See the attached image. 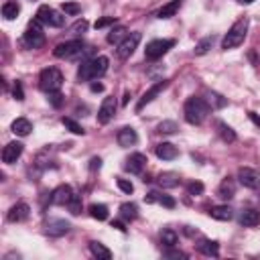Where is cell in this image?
<instances>
[{"mask_svg":"<svg viewBox=\"0 0 260 260\" xmlns=\"http://www.w3.org/2000/svg\"><path fill=\"white\" fill-rule=\"evenodd\" d=\"M108 71V57L100 55V57H94L90 61H83L81 67L77 71V79L79 81H90V79H98L102 77L104 73Z\"/></svg>","mask_w":260,"mask_h":260,"instance_id":"6da1fadb","label":"cell"},{"mask_svg":"<svg viewBox=\"0 0 260 260\" xmlns=\"http://www.w3.org/2000/svg\"><path fill=\"white\" fill-rule=\"evenodd\" d=\"M183 114H185V120L189 124H201L207 114H209V104L203 100V98H189L185 102V108H183Z\"/></svg>","mask_w":260,"mask_h":260,"instance_id":"7a4b0ae2","label":"cell"},{"mask_svg":"<svg viewBox=\"0 0 260 260\" xmlns=\"http://www.w3.org/2000/svg\"><path fill=\"white\" fill-rule=\"evenodd\" d=\"M246 33H248V18H240L238 23L232 25V29L228 31V35L224 37L222 49L228 51V49H236L238 45H242L244 39H246Z\"/></svg>","mask_w":260,"mask_h":260,"instance_id":"3957f363","label":"cell"},{"mask_svg":"<svg viewBox=\"0 0 260 260\" xmlns=\"http://www.w3.org/2000/svg\"><path fill=\"white\" fill-rule=\"evenodd\" d=\"M43 23L39 18H33L31 23H29V27H27V31H25V35H23V43H25V47H29V49H39V47H43L45 45V33H43V27H41Z\"/></svg>","mask_w":260,"mask_h":260,"instance_id":"277c9868","label":"cell"},{"mask_svg":"<svg viewBox=\"0 0 260 260\" xmlns=\"http://www.w3.org/2000/svg\"><path fill=\"white\" fill-rule=\"evenodd\" d=\"M39 85H41V90L43 92H59L61 90V85H63V75L57 67H47V69H43L41 75H39Z\"/></svg>","mask_w":260,"mask_h":260,"instance_id":"5b68a950","label":"cell"},{"mask_svg":"<svg viewBox=\"0 0 260 260\" xmlns=\"http://www.w3.org/2000/svg\"><path fill=\"white\" fill-rule=\"evenodd\" d=\"M90 49H83V43L81 41H65L61 45L55 47V57L59 59H75V57H81L83 53H88Z\"/></svg>","mask_w":260,"mask_h":260,"instance_id":"8992f818","label":"cell"},{"mask_svg":"<svg viewBox=\"0 0 260 260\" xmlns=\"http://www.w3.org/2000/svg\"><path fill=\"white\" fill-rule=\"evenodd\" d=\"M173 45H175V41H173V39H155V41H150L148 45H146L144 55H146V59H150V61H157V59H161Z\"/></svg>","mask_w":260,"mask_h":260,"instance_id":"52a82bcc","label":"cell"},{"mask_svg":"<svg viewBox=\"0 0 260 260\" xmlns=\"http://www.w3.org/2000/svg\"><path fill=\"white\" fill-rule=\"evenodd\" d=\"M37 18L41 20L43 25H49V27H55V29H59V27H63V23H65V16H61L57 10H53L51 6H41L39 10H37Z\"/></svg>","mask_w":260,"mask_h":260,"instance_id":"ba28073f","label":"cell"},{"mask_svg":"<svg viewBox=\"0 0 260 260\" xmlns=\"http://www.w3.org/2000/svg\"><path fill=\"white\" fill-rule=\"evenodd\" d=\"M140 39H142V35L140 33H130L120 45H118V49H116V53H118V57L120 59H128L130 55H132L134 51H136V47H138V43H140Z\"/></svg>","mask_w":260,"mask_h":260,"instance_id":"9c48e42d","label":"cell"},{"mask_svg":"<svg viewBox=\"0 0 260 260\" xmlns=\"http://www.w3.org/2000/svg\"><path fill=\"white\" fill-rule=\"evenodd\" d=\"M238 179L248 189H258L260 187V173L250 169V167H240L238 169Z\"/></svg>","mask_w":260,"mask_h":260,"instance_id":"30bf717a","label":"cell"},{"mask_svg":"<svg viewBox=\"0 0 260 260\" xmlns=\"http://www.w3.org/2000/svg\"><path fill=\"white\" fill-rule=\"evenodd\" d=\"M167 85H169V81H167V79H161V81H157L155 85H150V88H148V90L142 94V98L138 100V104H136V112H140V110H142V108H144L146 104H150V102H153V100H155V98H157V96H159V94H161V92L167 88Z\"/></svg>","mask_w":260,"mask_h":260,"instance_id":"8fae6325","label":"cell"},{"mask_svg":"<svg viewBox=\"0 0 260 260\" xmlns=\"http://www.w3.org/2000/svg\"><path fill=\"white\" fill-rule=\"evenodd\" d=\"M69 230H71V224H69L67 220H61V218H51V220L47 222V226H45V232H47L49 236H53V238L65 236Z\"/></svg>","mask_w":260,"mask_h":260,"instance_id":"7c38bea8","label":"cell"},{"mask_svg":"<svg viewBox=\"0 0 260 260\" xmlns=\"http://www.w3.org/2000/svg\"><path fill=\"white\" fill-rule=\"evenodd\" d=\"M73 189L69 185H59L53 193H51V203L53 205H69V201L73 199Z\"/></svg>","mask_w":260,"mask_h":260,"instance_id":"4fadbf2b","label":"cell"},{"mask_svg":"<svg viewBox=\"0 0 260 260\" xmlns=\"http://www.w3.org/2000/svg\"><path fill=\"white\" fill-rule=\"evenodd\" d=\"M116 114V100L114 98H104L100 110H98V122L100 124H108Z\"/></svg>","mask_w":260,"mask_h":260,"instance_id":"5bb4252c","label":"cell"},{"mask_svg":"<svg viewBox=\"0 0 260 260\" xmlns=\"http://www.w3.org/2000/svg\"><path fill=\"white\" fill-rule=\"evenodd\" d=\"M23 150H25V144H23V142H18V140L8 142V144L2 148V161H4L6 165L16 163V159L23 155Z\"/></svg>","mask_w":260,"mask_h":260,"instance_id":"9a60e30c","label":"cell"},{"mask_svg":"<svg viewBox=\"0 0 260 260\" xmlns=\"http://www.w3.org/2000/svg\"><path fill=\"white\" fill-rule=\"evenodd\" d=\"M144 167H146V157H144L142 153L130 155V157L126 159V165H124V169H126L128 173H132V175H138V173H142Z\"/></svg>","mask_w":260,"mask_h":260,"instance_id":"2e32d148","label":"cell"},{"mask_svg":"<svg viewBox=\"0 0 260 260\" xmlns=\"http://www.w3.org/2000/svg\"><path fill=\"white\" fill-rule=\"evenodd\" d=\"M238 222L244 228H254L260 224V211L258 209H242L238 215Z\"/></svg>","mask_w":260,"mask_h":260,"instance_id":"e0dca14e","label":"cell"},{"mask_svg":"<svg viewBox=\"0 0 260 260\" xmlns=\"http://www.w3.org/2000/svg\"><path fill=\"white\" fill-rule=\"evenodd\" d=\"M29 213H31V207L27 205V203H16V205H12L10 207V211H8V222H25L27 218H29Z\"/></svg>","mask_w":260,"mask_h":260,"instance_id":"ac0fdd59","label":"cell"},{"mask_svg":"<svg viewBox=\"0 0 260 260\" xmlns=\"http://www.w3.org/2000/svg\"><path fill=\"white\" fill-rule=\"evenodd\" d=\"M138 142V134L132 126H124L118 132V144L120 146H134Z\"/></svg>","mask_w":260,"mask_h":260,"instance_id":"d6986e66","label":"cell"},{"mask_svg":"<svg viewBox=\"0 0 260 260\" xmlns=\"http://www.w3.org/2000/svg\"><path fill=\"white\" fill-rule=\"evenodd\" d=\"M155 153H157V157L163 159V161H173V159H177L179 150H177L175 144H171V142H161V144H157Z\"/></svg>","mask_w":260,"mask_h":260,"instance_id":"ffe728a7","label":"cell"},{"mask_svg":"<svg viewBox=\"0 0 260 260\" xmlns=\"http://www.w3.org/2000/svg\"><path fill=\"white\" fill-rule=\"evenodd\" d=\"M209 215L213 220H220V222H230L232 220V207L230 205H213L209 209Z\"/></svg>","mask_w":260,"mask_h":260,"instance_id":"44dd1931","label":"cell"},{"mask_svg":"<svg viewBox=\"0 0 260 260\" xmlns=\"http://www.w3.org/2000/svg\"><path fill=\"white\" fill-rule=\"evenodd\" d=\"M159 185L163 187V189H173V187H177L179 185V175H177V173H173V171H167V173H161V175H159Z\"/></svg>","mask_w":260,"mask_h":260,"instance_id":"7402d4cb","label":"cell"},{"mask_svg":"<svg viewBox=\"0 0 260 260\" xmlns=\"http://www.w3.org/2000/svg\"><path fill=\"white\" fill-rule=\"evenodd\" d=\"M10 128H12V132H14L16 136H29L31 130H33V124H31L27 118H16Z\"/></svg>","mask_w":260,"mask_h":260,"instance_id":"603a6c76","label":"cell"},{"mask_svg":"<svg viewBox=\"0 0 260 260\" xmlns=\"http://www.w3.org/2000/svg\"><path fill=\"white\" fill-rule=\"evenodd\" d=\"M179 6H181V0H171V2H167V4H163L161 8H159V12H157V18H171V16H175L177 14V10H179Z\"/></svg>","mask_w":260,"mask_h":260,"instance_id":"cb8c5ba5","label":"cell"},{"mask_svg":"<svg viewBox=\"0 0 260 260\" xmlns=\"http://www.w3.org/2000/svg\"><path fill=\"white\" fill-rule=\"evenodd\" d=\"M218 195L222 199H232L236 195V183L232 177H226L222 183H220V189H218Z\"/></svg>","mask_w":260,"mask_h":260,"instance_id":"d4e9b609","label":"cell"},{"mask_svg":"<svg viewBox=\"0 0 260 260\" xmlns=\"http://www.w3.org/2000/svg\"><path fill=\"white\" fill-rule=\"evenodd\" d=\"M90 250H92V254L98 258V260H110L112 258V252L110 250H108L102 242H90Z\"/></svg>","mask_w":260,"mask_h":260,"instance_id":"484cf974","label":"cell"},{"mask_svg":"<svg viewBox=\"0 0 260 260\" xmlns=\"http://www.w3.org/2000/svg\"><path fill=\"white\" fill-rule=\"evenodd\" d=\"M215 128H218V134L222 136V140H226V142H234V140H236V132H234V130H232L226 122L215 120Z\"/></svg>","mask_w":260,"mask_h":260,"instance_id":"4316f807","label":"cell"},{"mask_svg":"<svg viewBox=\"0 0 260 260\" xmlns=\"http://www.w3.org/2000/svg\"><path fill=\"white\" fill-rule=\"evenodd\" d=\"M197 250H199L201 254H205V256H213V258L220 254L218 242H211V240H201V242L197 244Z\"/></svg>","mask_w":260,"mask_h":260,"instance_id":"83f0119b","label":"cell"},{"mask_svg":"<svg viewBox=\"0 0 260 260\" xmlns=\"http://www.w3.org/2000/svg\"><path fill=\"white\" fill-rule=\"evenodd\" d=\"M205 96H207V104H209L211 110H222V108H226V104H228V100L224 96H220L218 92H207Z\"/></svg>","mask_w":260,"mask_h":260,"instance_id":"f1b7e54d","label":"cell"},{"mask_svg":"<svg viewBox=\"0 0 260 260\" xmlns=\"http://www.w3.org/2000/svg\"><path fill=\"white\" fill-rule=\"evenodd\" d=\"M18 14H20L18 2H14V0H8V2L2 4V16H4L6 20H14Z\"/></svg>","mask_w":260,"mask_h":260,"instance_id":"f546056e","label":"cell"},{"mask_svg":"<svg viewBox=\"0 0 260 260\" xmlns=\"http://www.w3.org/2000/svg\"><path fill=\"white\" fill-rule=\"evenodd\" d=\"M126 37H128L126 29L124 27H116V29H112L110 33H108V43H110V45H120Z\"/></svg>","mask_w":260,"mask_h":260,"instance_id":"4dcf8cb0","label":"cell"},{"mask_svg":"<svg viewBox=\"0 0 260 260\" xmlns=\"http://www.w3.org/2000/svg\"><path fill=\"white\" fill-rule=\"evenodd\" d=\"M90 215L98 222H104V220H108V207L104 203H94V205H90Z\"/></svg>","mask_w":260,"mask_h":260,"instance_id":"1f68e13d","label":"cell"},{"mask_svg":"<svg viewBox=\"0 0 260 260\" xmlns=\"http://www.w3.org/2000/svg\"><path fill=\"white\" fill-rule=\"evenodd\" d=\"M177 240H179V236L173 230H163L161 232V244H165L167 248H173V246L177 244Z\"/></svg>","mask_w":260,"mask_h":260,"instance_id":"d6a6232c","label":"cell"},{"mask_svg":"<svg viewBox=\"0 0 260 260\" xmlns=\"http://www.w3.org/2000/svg\"><path fill=\"white\" fill-rule=\"evenodd\" d=\"M120 213H122L124 220H134L138 215V207L134 203H122L120 205Z\"/></svg>","mask_w":260,"mask_h":260,"instance_id":"836d02e7","label":"cell"},{"mask_svg":"<svg viewBox=\"0 0 260 260\" xmlns=\"http://www.w3.org/2000/svg\"><path fill=\"white\" fill-rule=\"evenodd\" d=\"M211 45H213V37H205V39H201L197 45H195V49H193V53L195 55H205L209 49H211Z\"/></svg>","mask_w":260,"mask_h":260,"instance_id":"e575fe53","label":"cell"},{"mask_svg":"<svg viewBox=\"0 0 260 260\" xmlns=\"http://www.w3.org/2000/svg\"><path fill=\"white\" fill-rule=\"evenodd\" d=\"M157 130H159L161 134H175L177 130H179V126H177V122H173V120H163L157 126Z\"/></svg>","mask_w":260,"mask_h":260,"instance_id":"d590c367","label":"cell"},{"mask_svg":"<svg viewBox=\"0 0 260 260\" xmlns=\"http://www.w3.org/2000/svg\"><path fill=\"white\" fill-rule=\"evenodd\" d=\"M61 122H63V126H65V128H69L73 134H83V132H85V130H83V128H81L75 120H71V118H63Z\"/></svg>","mask_w":260,"mask_h":260,"instance_id":"8d00e7d4","label":"cell"},{"mask_svg":"<svg viewBox=\"0 0 260 260\" xmlns=\"http://www.w3.org/2000/svg\"><path fill=\"white\" fill-rule=\"evenodd\" d=\"M187 193H189V195H201V193H203V183L191 181V183L187 185Z\"/></svg>","mask_w":260,"mask_h":260,"instance_id":"74e56055","label":"cell"},{"mask_svg":"<svg viewBox=\"0 0 260 260\" xmlns=\"http://www.w3.org/2000/svg\"><path fill=\"white\" fill-rule=\"evenodd\" d=\"M79 10H81V6H79L77 2H65V4H63V12H65V14L75 16V14H79Z\"/></svg>","mask_w":260,"mask_h":260,"instance_id":"f35d334b","label":"cell"},{"mask_svg":"<svg viewBox=\"0 0 260 260\" xmlns=\"http://www.w3.org/2000/svg\"><path fill=\"white\" fill-rule=\"evenodd\" d=\"M69 209H71V213L73 215H77L79 211H81V197H79V195H73V199L69 201V205H67Z\"/></svg>","mask_w":260,"mask_h":260,"instance_id":"ab89813d","label":"cell"},{"mask_svg":"<svg viewBox=\"0 0 260 260\" xmlns=\"http://www.w3.org/2000/svg\"><path fill=\"white\" fill-rule=\"evenodd\" d=\"M85 31H88V20H77V23L71 27V33L73 35H81V33H85Z\"/></svg>","mask_w":260,"mask_h":260,"instance_id":"60d3db41","label":"cell"},{"mask_svg":"<svg viewBox=\"0 0 260 260\" xmlns=\"http://www.w3.org/2000/svg\"><path fill=\"white\" fill-rule=\"evenodd\" d=\"M116 183H118V187H120V191H124V193H128V195H130V193H132V191H134V185H132V183H130L128 179H118Z\"/></svg>","mask_w":260,"mask_h":260,"instance_id":"b9f144b4","label":"cell"},{"mask_svg":"<svg viewBox=\"0 0 260 260\" xmlns=\"http://www.w3.org/2000/svg\"><path fill=\"white\" fill-rule=\"evenodd\" d=\"M12 96H14V100H18V102H23V100H25V92H23V85H20V81H16V83H14V88H12Z\"/></svg>","mask_w":260,"mask_h":260,"instance_id":"7bdbcfd3","label":"cell"},{"mask_svg":"<svg viewBox=\"0 0 260 260\" xmlns=\"http://www.w3.org/2000/svg\"><path fill=\"white\" fill-rule=\"evenodd\" d=\"M49 102H51L55 108H59V106L63 104V96H61L59 92H51V94H49Z\"/></svg>","mask_w":260,"mask_h":260,"instance_id":"ee69618b","label":"cell"},{"mask_svg":"<svg viewBox=\"0 0 260 260\" xmlns=\"http://www.w3.org/2000/svg\"><path fill=\"white\" fill-rule=\"evenodd\" d=\"M159 203L165 207H175V199L169 197V195H159Z\"/></svg>","mask_w":260,"mask_h":260,"instance_id":"f6af8a7d","label":"cell"},{"mask_svg":"<svg viewBox=\"0 0 260 260\" xmlns=\"http://www.w3.org/2000/svg\"><path fill=\"white\" fill-rule=\"evenodd\" d=\"M112 23H114V16H106V18H100V20H96V29H104V27L112 25Z\"/></svg>","mask_w":260,"mask_h":260,"instance_id":"bcb514c9","label":"cell"},{"mask_svg":"<svg viewBox=\"0 0 260 260\" xmlns=\"http://www.w3.org/2000/svg\"><path fill=\"white\" fill-rule=\"evenodd\" d=\"M165 258H187V254L181 252V250H167V252H165Z\"/></svg>","mask_w":260,"mask_h":260,"instance_id":"7dc6e473","label":"cell"},{"mask_svg":"<svg viewBox=\"0 0 260 260\" xmlns=\"http://www.w3.org/2000/svg\"><path fill=\"white\" fill-rule=\"evenodd\" d=\"M100 167H102V159H100V157H94V159L90 161V171L94 173V171H98Z\"/></svg>","mask_w":260,"mask_h":260,"instance_id":"c3c4849f","label":"cell"},{"mask_svg":"<svg viewBox=\"0 0 260 260\" xmlns=\"http://www.w3.org/2000/svg\"><path fill=\"white\" fill-rule=\"evenodd\" d=\"M248 116H250V120H252V122H254V124H256V126H260V116H258V114H256V112H250V114H248Z\"/></svg>","mask_w":260,"mask_h":260,"instance_id":"681fc988","label":"cell"},{"mask_svg":"<svg viewBox=\"0 0 260 260\" xmlns=\"http://www.w3.org/2000/svg\"><path fill=\"white\" fill-rule=\"evenodd\" d=\"M92 92H94V94L104 92V85H102V83H92Z\"/></svg>","mask_w":260,"mask_h":260,"instance_id":"f907efd6","label":"cell"},{"mask_svg":"<svg viewBox=\"0 0 260 260\" xmlns=\"http://www.w3.org/2000/svg\"><path fill=\"white\" fill-rule=\"evenodd\" d=\"M112 228H118L120 232H126V228H124V224H122V222H112Z\"/></svg>","mask_w":260,"mask_h":260,"instance_id":"816d5d0a","label":"cell"},{"mask_svg":"<svg viewBox=\"0 0 260 260\" xmlns=\"http://www.w3.org/2000/svg\"><path fill=\"white\" fill-rule=\"evenodd\" d=\"M242 2H244V4H252V2H254V0H242Z\"/></svg>","mask_w":260,"mask_h":260,"instance_id":"f5cc1de1","label":"cell"}]
</instances>
